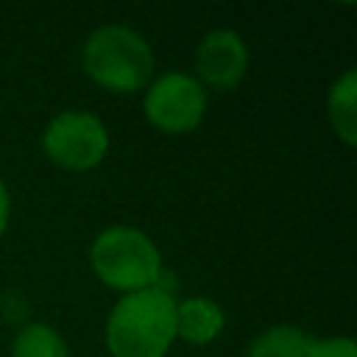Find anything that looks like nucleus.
Segmentation results:
<instances>
[{
  "label": "nucleus",
  "instance_id": "obj_1",
  "mask_svg": "<svg viewBox=\"0 0 357 357\" xmlns=\"http://www.w3.org/2000/svg\"><path fill=\"white\" fill-rule=\"evenodd\" d=\"M103 340L112 357H165L176 340V298L159 284L126 293L106 318Z\"/></svg>",
  "mask_w": 357,
  "mask_h": 357
},
{
  "label": "nucleus",
  "instance_id": "obj_2",
  "mask_svg": "<svg viewBox=\"0 0 357 357\" xmlns=\"http://www.w3.org/2000/svg\"><path fill=\"white\" fill-rule=\"evenodd\" d=\"M81 67L92 84L114 95H131L153 78V50L128 25H100L81 50Z\"/></svg>",
  "mask_w": 357,
  "mask_h": 357
},
{
  "label": "nucleus",
  "instance_id": "obj_3",
  "mask_svg": "<svg viewBox=\"0 0 357 357\" xmlns=\"http://www.w3.org/2000/svg\"><path fill=\"white\" fill-rule=\"evenodd\" d=\"M89 265L106 287L120 290L123 296L156 287L162 276V254L156 243L131 226L103 229L89 245Z\"/></svg>",
  "mask_w": 357,
  "mask_h": 357
},
{
  "label": "nucleus",
  "instance_id": "obj_4",
  "mask_svg": "<svg viewBox=\"0 0 357 357\" xmlns=\"http://www.w3.org/2000/svg\"><path fill=\"white\" fill-rule=\"evenodd\" d=\"M42 151L53 165L73 173H84L106 159L109 131L100 117L81 109H67L45 126Z\"/></svg>",
  "mask_w": 357,
  "mask_h": 357
},
{
  "label": "nucleus",
  "instance_id": "obj_5",
  "mask_svg": "<svg viewBox=\"0 0 357 357\" xmlns=\"http://www.w3.org/2000/svg\"><path fill=\"white\" fill-rule=\"evenodd\" d=\"M142 112L148 123L165 134H187L201 126L206 112V89L187 73H165L145 86Z\"/></svg>",
  "mask_w": 357,
  "mask_h": 357
},
{
  "label": "nucleus",
  "instance_id": "obj_6",
  "mask_svg": "<svg viewBox=\"0 0 357 357\" xmlns=\"http://www.w3.org/2000/svg\"><path fill=\"white\" fill-rule=\"evenodd\" d=\"M248 70V47L234 31H209L195 47V81L201 86L229 92Z\"/></svg>",
  "mask_w": 357,
  "mask_h": 357
},
{
  "label": "nucleus",
  "instance_id": "obj_7",
  "mask_svg": "<svg viewBox=\"0 0 357 357\" xmlns=\"http://www.w3.org/2000/svg\"><path fill=\"white\" fill-rule=\"evenodd\" d=\"M223 324V310L212 298L192 296L176 304V337H181L184 343L206 346L220 335Z\"/></svg>",
  "mask_w": 357,
  "mask_h": 357
},
{
  "label": "nucleus",
  "instance_id": "obj_8",
  "mask_svg": "<svg viewBox=\"0 0 357 357\" xmlns=\"http://www.w3.org/2000/svg\"><path fill=\"white\" fill-rule=\"evenodd\" d=\"M326 117L332 131L349 148L357 142V73L346 70L326 95Z\"/></svg>",
  "mask_w": 357,
  "mask_h": 357
},
{
  "label": "nucleus",
  "instance_id": "obj_9",
  "mask_svg": "<svg viewBox=\"0 0 357 357\" xmlns=\"http://www.w3.org/2000/svg\"><path fill=\"white\" fill-rule=\"evenodd\" d=\"M310 335L290 324H276L254 335L245 349V357H304L310 346Z\"/></svg>",
  "mask_w": 357,
  "mask_h": 357
},
{
  "label": "nucleus",
  "instance_id": "obj_10",
  "mask_svg": "<svg viewBox=\"0 0 357 357\" xmlns=\"http://www.w3.org/2000/svg\"><path fill=\"white\" fill-rule=\"evenodd\" d=\"M11 357H70L64 337L47 324H28L11 343Z\"/></svg>",
  "mask_w": 357,
  "mask_h": 357
},
{
  "label": "nucleus",
  "instance_id": "obj_11",
  "mask_svg": "<svg viewBox=\"0 0 357 357\" xmlns=\"http://www.w3.org/2000/svg\"><path fill=\"white\" fill-rule=\"evenodd\" d=\"M304 357H357V346L351 337H312Z\"/></svg>",
  "mask_w": 357,
  "mask_h": 357
},
{
  "label": "nucleus",
  "instance_id": "obj_12",
  "mask_svg": "<svg viewBox=\"0 0 357 357\" xmlns=\"http://www.w3.org/2000/svg\"><path fill=\"white\" fill-rule=\"evenodd\" d=\"M8 215H11V198H8V187H6L3 178H0V234H3L6 226H8Z\"/></svg>",
  "mask_w": 357,
  "mask_h": 357
}]
</instances>
